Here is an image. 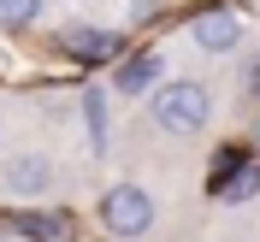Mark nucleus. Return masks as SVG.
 <instances>
[{
    "label": "nucleus",
    "mask_w": 260,
    "mask_h": 242,
    "mask_svg": "<svg viewBox=\"0 0 260 242\" xmlns=\"http://www.w3.org/2000/svg\"><path fill=\"white\" fill-rule=\"evenodd\" d=\"M254 189H260V165H248V171H237L231 183H219V201H248Z\"/></svg>",
    "instance_id": "obj_9"
},
{
    "label": "nucleus",
    "mask_w": 260,
    "mask_h": 242,
    "mask_svg": "<svg viewBox=\"0 0 260 242\" xmlns=\"http://www.w3.org/2000/svg\"><path fill=\"white\" fill-rule=\"evenodd\" d=\"M148 118L166 130V136H195V130H207L213 118V89L195 77H172V83H154V95H148Z\"/></svg>",
    "instance_id": "obj_1"
},
{
    "label": "nucleus",
    "mask_w": 260,
    "mask_h": 242,
    "mask_svg": "<svg viewBox=\"0 0 260 242\" xmlns=\"http://www.w3.org/2000/svg\"><path fill=\"white\" fill-rule=\"evenodd\" d=\"M42 18V0H0V30H30Z\"/></svg>",
    "instance_id": "obj_8"
},
{
    "label": "nucleus",
    "mask_w": 260,
    "mask_h": 242,
    "mask_svg": "<svg viewBox=\"0 0 260 242\" xmlns=\"http://www.w3.org/2000/svg\"><path fill=\"white\" fill-rule=\"evenodd\" d=\"M154 83H160V53H136V59H124L113 71V89H118V95H148Z\"/></svg>",
    "instance_id": "obj_5"
},
{
    "label": "nucleus",
    "mask_w": 260,
    "mask_h": 242,
    "mask_svg": "<svg viewBox=\"0 0 260 242\" xmlns=\"http://www.w3.org/2000/svg\"><path fill=\"white\" fill-rule=\"evenodd\" d=\"M189 42L201 53H231L237 42H243V24H237V12H225V6H213V12L189 18Z\"/></svg>",
    "instance_id": "obj_4"
},
{
    "label": "nucleus",
    "mask_w": 260,
    "mask_h": 242,
    "mask_svg": "<svg viewBox=\"0 0 260 242\" xmlns=\"http://www.w3.org/2000/svg\"><path fill=\"white\" fill-rule=\"evenodd\" d=\"M77 107H83V124H89V154H107V89H83Z\"/></svg>",
    "instance_id": "obj_7"
},
{
    "label": "nucleus",
    "mask_w": 260,
    "mask_h": 242,
    "mask_svg": "<svg viewBox=\"0 0 260 242\" xmlns=\"http://www.w3.org/2000/svg\"><path fill=\"white\" fill-rule=\"evenodd\" d=\"M65 48L83 53V59H107V53H118V36L95 30V24H71V30H65Z\"/></svg>",
    "instance_id": "obj_6"
},
{
    "label": "nucleus",
    "mask_w": 260,
    "mask_h": 242,
    "mask_svg": "<svg viewBox=\"0 0 260 242\" xmlns=\"http://www.w3.org/2000/svg\"><path fill=\"white\" fill-rule=\"evenodd\" d=\"M248 83H254V89H260V59H254V71H248Z\"/></svg>",
    "instance_id": "obj_10"
},
{
    "label": "nucleus",
    "mask_w": 260,
    "mask_h": 242,
    "mask_svg": "<svg viewBox=\"0 0 260 242\" xmlns=\"http://www.w3.org/2000/svg\"><path fill=\"white\" fill-rule=\"evenodd\" d=\"M101 225L113 230V236H148L154 230V195L142 183H113V189L101 195Z\"/></svg>",
    "instance_id": "obj_2"
},
{
    "label": "nucleus",
    "mask_w": 260,
    "mask_h": 242,
    "mask_svg": "<svg viewBox=\"0 0 260 242\" xmlns=\"http://www.w3.org/2000/svg\"><path fill=\"white\" fill-rule=\"evenodd\" d=\"M0 189L12 195V201H42L53 189V160L36 154V148H18L12 160H6V171H0Z\"/></svg>",
    "instance_id": "obj_3"
}]
</instances>
